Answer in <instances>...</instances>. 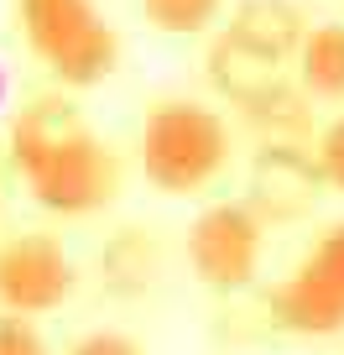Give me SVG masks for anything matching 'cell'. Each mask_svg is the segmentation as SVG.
Here are the masks:
<instances>
[{"instance_id":"obj_3","label":"cell","mask_w":344,"mask_h":355,"mask_svg":"<svg viewBox=\"0 0 344 355\" xmlns=\"http://www.w3.org/2000/svg\"><path fill=\"white\" fill-rule=\"evenodd\" d=\"M16 173L26 178L32 199L57 220H89V214H105L120 199V157L89 125L68 141H57L53 152L21 162Z\"/></svg>"},{"instance_id":"obj_12","label":"cell","mask_w":344,"mask_h":355,"mask_svg":"<svg viewBox=\"0 0 344 355\" xmlns=\"http://www.w3.org/2000/svg\"><path fill=\"white\" fill-rule=\"evenodd\" d=\"M152 277H156V245L146 241L141 230H120L100 251V282L110 293H120V298L146 293V288H152Z\"/></svg>"},{"instance_id":"obj_10","label":"cell","mask_w":344,"mask_h":355,"mask_svg":"<svg viewBox=\"0 0 344 355\" xmlns=\"http://www.w3.org/2000/svg\"><path fill=\"white\" fill-rule=\"evenodd\" d=\"M84 125L89 121H84V110H78L73 100H63V94H37L11 125V162L21 167V162H32V157L53 152L57 141L78 136Z\"/></svg>"},{"instance_id":"obj_13","label":"cell","mask_w":344,"mask_h":355,"mask_svg":"<svg viewBox=\"0 0 344 355\" xmlns=\"http://www.w3.org/2000/svg\"><path fill=\"white\" fill-rule=\"evenodd\" d=\"M136 6L146 26H156L162 37H203L224 11V0H136Z\"/></svg>"},{"instance_id":"obj_8","label":"cell","mask_w":344,"mask_h":355,"mask_svg":"<svg viewBox=\"0 0 344 355\" xmlns=\"http://www.w3.org/2000/svg\"><path fill=\"white\" fill-rule=\"evenodd\" d=\"M209 84L219 89L235 110H251L255 100H266L271 89L282 84V63L266 58V53H255V47H245L240 37L219 32L214 47H209Z\"/></svg>"},{"instance_id":"obj_1","label":"cell","mask_w":344,"mask_h":355,"mask_svg":"<svg viewBox=\"0 0 344 355\" xmlns=\"http://www.w3.org/2000/svg\"><path fill=\"white\" fill-rule=\"evenodd\" d=\"M230 152H235L230 121L203 100H162L141 121V136H136L141 178L156 193H172V199L214 189L230 167Z\"/></svg>"},{"instance_id":"obj_11","label":"cell","mask_w":344,"mask_h":355,"mask_svg":"<svg viewBox=\"0 0 344 355\" xmlns=\"http://www.w3.org/2000/svg\"><path fill=\"white\" fill-rule=\"evenodd\" d=\"M298 84L308 100L344 105V21L308 26L298 47Z\"/></svg>"},{"instance_id":"obj_2","label":"cell","mask_w":344,"mask_h":355,"mask_svg":"<svg viewBox=\"0 0 344 355\" xmlns=\"http://www.w3.org/2000/svg\"><path fill=\"white\" fill-rule=\"evenodd\" d=\"M32 58L63 89H94L120 68V37L94 0H16Z\"/></svg>"},{"instance_id":"obj_6","label":"cell","mask_w":344,"mask_h":355,"mask_svg":"<svg viewBox=\"0 0 344 355\" xmlns=\"http://www.w3.org/2000/svg\"><path fill=\"white\" fill-rule=\"evenodd\" d=\"M78 288V266L68 245L47 230H21L0 241V309L42 319L57 313Z\"/></svg>"},{"instance_id":"obj_5","label":"cell","mask_w":344,"mask_h":355,"mask_svg":"<svg viewBox=\"0 0 344 355\" xmlns=\"http://www.w3.org/2000/svg\"><path fill=\"white\" fill-rule=\"evenodd\" d=\"M266 251V220L251 209V199L203 204L188 225V272L209 293H245L261 272Z\"/></svg>"},{"instance_id":"obj_4","label":"cell","mask_w":344,"mask_h":355,"mask_svg":"<svg viewBox=\"0 0 344 355\" xmlns=\"http://www.w3.org/2000/svg\"><path fill=\"white\" fill-rule=\"evenodd\" d=\"M266 319L298 340L344 334V220H334L287 277L266 293Z\"/></svg>"},{"instance_id":"obj_16","label":"cell","mask_w":344,"mask_h":355,"mask_svg":"<svg viewBox=\"0 0 344 355\" xmlns=\"http://www.w3.org/2000/svg\"><path fill=\"white\" fill-rule=\"evenodd\" d=\"M68 355H146V350L120 329H94V334H84V340H73Z\"/></svg>"},{"instance_id":"obj_7","label":"cell","mask_w":344,"mask_h":355,"mask_svg":"<svg viewBox=\"0 0 344 355\" xmlns=\"http://www.w3.org/2000/svg\"><path fill=\"white\" fill-rule=\"evenodd\" d=\"M323 193V173L313 146L302 141H261L251 162V209L261 220H298Z\"/></svg>"},{"instance_id":"obj_17","label":"cell","mask_w":344,"mask_h":355,"mask_svg":"<svg viewBox=\"0 0 344 355\" xmlns=\"http://www.w3.org/2000/svg\"><path fill=\"white\" fill-rule=\"evenodd\" d=\"M0 105H6V73H0Z\"/></svg>"},{"instance_id":"obj_14","label":"cell","mask_w":344,"mask_h":355,"mask_svg":"<svg viewBox=\"0 0 344 355\" xmlns=\"http://www.w3.org/2000/svg\"><path fill=\"white\" fill-rule=\"evenodd\" d=\"M313 157H318L323 189H329V193H344V110L318 131V141H313Z\"/></svg>"},{"instance_id":"obj_9","label":"cell","mask_w":344,"mask_h":355,"mask_svg":"<svg viewBox=\"0 0 344 355\" xmlns=\"http://www.w3.org/2000/svg\"><path fill=\"white\" fill-rule=\"evenodd\" d=\"M224 32L240 37L255 53L287 63V58H298L302 37H308V21H302V11L292 0H240L230 11V26H224Z\"/></svg>"},{"instance_id":"obj_15","label":"cell","mask_w":344,"mask_h":355,"mask_svg":"<svg viewBox=\"0 0 344 355\" xmlns=\"http://www.w3.org/2000/svg\"><path fill=\"white\" fill-rule=\"evenodd\" d=\"M0 355H47V340L37 329V319L0 309Z\"/></svg>"}]
</instances>
